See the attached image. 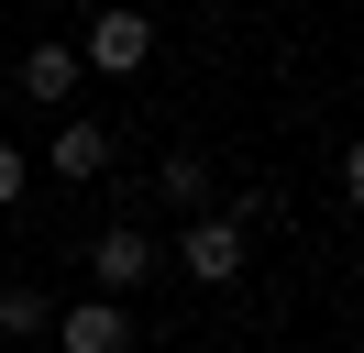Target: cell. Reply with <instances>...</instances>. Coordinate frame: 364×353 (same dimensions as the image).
Instances as JSON below:
<instances>
[{
  "instance_id": "6da1fadb",
  "label": "cell",
  "mask_w": 364,
  "mask_h": 353,
  "mask_svg": "<svg viewBox=\"0 0 364 353\" xmlns=\"http://www.w3.org/2000/svg\"><path fill=\"white\" fill-rule=\"evenodd\" d=\"M77 66H89V78H144V66H155V22H144L133 0H100L89 33H77Z\"/></svg>"
},
{
  "instance_id": "7a4b0ae2",
  "label": "cell",
  "mask_w": 364,
  "mask_h": 353,
  "mask_svg": "<svg viewBox=\"0 0 364 353\" xmlns=\"http://www.w3.org/2000/svg\"><path fill=\"white\" fill-rule=\"evenodd\" d=\"M243 221H232V210H199V221H188V232H177V254H166V265H177V276H199V287H243Z\"/></svg>"
},
{
  "instance_id": "3957f363",
  "label": "cell",
  "mask_w": 364,
  "mask_h": 353,
  "mask_svg": "<svg viewBox=\"0 0 364 353\" xmlns=\"http://www.w3.org/2000/svg\"><path fill=\"white\" fill-rule=\"evenodd\" d=\"M45 342L55 353H133V298H77V309H55Z\"/></svg>"
},
{
  "instance_id": "277c9868",
  "label": "cell",
  "mask_w": 364,
  "mask_h": 353,
  "mask_svg": "<svg viewBox=\"0 0 364 353\" xmlns=\"http://www.w3.org/2000/svg\"><path fill=\"white\" fill-rule=\"evenodd\" d=\"M155 265H166V254H155V232H133V221H111V232L89 243V276H100V298H133Z\"/></svg>"
},
{
  "instance_id": "5b68a950",
  "label": "cell",
  "mask_w": 364,
  "mask_h": 353,
  "mask_svg": "<svg viewBox=\"0 0 364 353\" xmlns=\"http://www.w3.org/2000/svg\"><path fill=\"white\" fill-rule=\"evenodd\" d=\"M77 78H89V66H77V44H33V56H23V100H33V110H67Z\"/></svg>"
},
{
  "instance_id": "8992f818",
  "label": "cell",
  "mask_w": 364,
  "mask_h": 353,
  "mask_svg": "<svg viewBox=\"0 0 364 353\" xmlns=\"http://www.w3.org/2000/svg\"><path fill=\"white\" fill-rule=\"evenodd\" d=\"M100 166H111V132H100V122H67V132L45 144V176H67V188H89Z\"/></svg>"
},
{
  "instance_id": "52a82bcc",
  "label": "cell",
  "mask_w": 364,
  "mask_h": 353,
  "mask_svg": "<svg viewBox=\"0 0 364 353\" xmlns=\"http://www.w3.org/2000/svg\"><path fill=\"white\" fill-rule=\"evenodd\" d=\"M155 199H166L177 221H199V210H210V154H188V144H177V154L155 166Z\"/></svg>"
},
{
  "instance_id": "ba28073f",
  "label": "cell",
  "mask_w": 364,
  "mask_h": 353,
  "mask_svg": "<svg viewBox=\"0 0 364 353\" xmlns=\"http://www.w3.org/2000/svg\"><path fill=\"white\" fill-rule=\"evenodd\" d=\"M45 331H55V298L33 276H11V287H0V342H45Z\"/></svg>"
},
{
  "instance_id": "9c48e42d",
  "label": "cell",
  "mask_w": 364,
  "mask_h": 353,
  "mask_svg": "<svg viewBox=\"0 0 364 353\" xmlns=\"http://www.w3.org/2000/svg\"><path fill=\"white\" fill-rule=\"evenodd\" d=\"M23 188H33V154L11 144V132H0V210H11V199H23Z\"/></svg>"
}]
</instances>
